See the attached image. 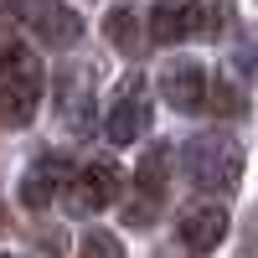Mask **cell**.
<instances>
[{
  "label": "cell",
  "mask_w": 258,
  "mask_h": 258,
  "mask_svg": "<svg viewBox=\"0 0 258 258\" xmlns=\"http://www.w3.org/2000/svg\"><path fill=\"white\" fill-rule=\"evenodd\" d=\"M165 176H170V145L145 150L140 176H135V202H124V222L129 227H145L150 217H160V207H165Z\"/></svg>",
  "instance_id": "cell-4"
},
{
  "label": "cell",
  "mask_w": 258,
  "mask_h": 258,
  "mask_svg": "<svg viewBox=\"0 0 258 258\" xmlns=\"http://www.w3.org/2000/svg\"><path fill=\"white\" fill-rule=\"evenodd\" d=\"M0 227H6V212H0Z\"/></svg>",
  "instance_id": "cell-15"
},
{
  "label": "cell",
  "mask_w": 258,
  "mask_h": 258,
  "mask_svg": "<svg viewBox=\"0 0 258 258\" xmlns=\"http://www.w3.org/2000/svg\"><path fill=\"white\" fill-rule=\"evenodd\" d=\"M16 16L26 21V26L41 36V41H52V47H68V41H78V16L73 11H62L57 0H11Z\"/></svg>",
  "instance_id": "cell-9"
},
{
  "label": "cell",
  "mask_w": 258,
  "mask_h": 258,
  "mask_svg": "<svg viewBox=\"0 0 258 258\" xmlns=\"http://www.w3.org/2000/svg\"><path fill=\"white\" fill-rule=\"evenodd\" d=\"M103 36H109L124 57H140L150 41H155V36L145 31V21H140V11H135V6H114L109 16H103Z\"/></svg>",
  "instance_id": "cell-11"
},
{
  "label": "cell",
  "mask_w": 258,
  "mask_h": 258,
  "mask_svg": "<svg viewBox=\"0 0 258 258\" xmlns=\"http://www.w3.org/2000/svg\"><path fill=\"white\" fill-rule=\"evenodd\" d=\"M0 258H11V253H0Z\"/></svg>",
  "instance_id": "cell-16"
},
{
  "label": "cell",
  "mask_w": 258,
  "mask_h": 258,
  "mask_svg": "<svg viewBox=\"0 0 258 258\" xmlns=\"http://www.w3.org/2000/svg\"><path fill=\"white\" fill-rule=\"evenodd\" d=\"M186 176H191V186L222 197V191H232L243 181V145L232 135H217V129H212V135H197L186 145Z\"/></svg>",
  "instance_id": "cell-2"
},
{
  "label": "cell",
  "mask_w": 258,
  "mask_h": 258,
  "mask_svg": "<svg viewBox=\"0 0 258 258\" xmlns=\"http://www.w3.org/2000/svg\"><path fill=\"white\" fill-rule=\"evenodd\" d=\"M88 93H93V68L62 73V93H57V109L68 114V124H78V114H73V109H88Z\"/></svg>",
  "instance_id": "cell-12"
},
{
  "label": "cell",
  "mask_w": 258,
  "mask_h": 258,
  "mask_svg": "<svg viewBox=\"0 0 258 258\" xmlns=\"http://www.w3.org/2000/svg\"><path fill=\"white\" fill-rule=\"evenodd\" d=\"M212 31V11L202 0H155V16H150V36L160 47H176V41L207 36Z\"/></svg>",
  "instance_id": "cell-5"
},
{
  "label": "cell",
  "mask_w": 258,
  "mask_h": 258,
  "mask_svg": "<svg viewBox=\"0 0 258 258\" xmlns=\"http://www.w3.org/2000/svg\"><path fill=\"white\" fill-rule=\"evenodd\" d=\"M114 197H119V165L114 160H93V165H83L73 176V186H68L62 202H68L73 217H93V212L114 207Z\"/></svg>",
  "instance_id": "cell-6"
},
{
  "label": "cell",
  "mask_w": 258,
  "mask_h": 258,
  "mask_svg": "<svg viewBox=\"0 0 258 258\" xmlns=\"http://www.w3.org/2000/svg\"><path fill=\"white\" fill-rule=\"evenodd\" d=\"M212 109H217V114H243L248 109V93L232 78H217V88H212Z\"/></svg>",
  "instance_id": "cell-13"
},
{
  "label": "cell",
  "mask_w": 258,
  "mask_h": 258,
  "mask_svg": "<svg viewBox=\"0 0 258 258\" xmlns=\"http://www.w3.org/2000/svg\"><path fill=\"white\" fill-rule=\"evenodd\" d=\"M41 93H47V73H41V62L26 41L0 52V124H11V129L31 124Z\"/></svg>",
  "instance_id": "cell-1"
},
{
  "label": "cell",
  "mask_w": 258,
  "mask_h": 258,
  "mask_svg": "<svg viewBox=\"0 0 258 258\" xmlns=\"http://www.w3.org/2000/svg\"><path fill=\"white\" fill-rule=\"evenodd\" d=\"M68 186H73V160L68 155H41V160H31L26 176H21V202L31 212H41L57 197H68Z\"/></svg>",
  "instance_id": "cell-8"
},
{
  "label": "cell",
  "mask_w": 258,
  "mask_h": 258,
  "mask_svg": "<svg viewBox=\"0 0 258 258\" xmlns=\"http://www.w3.org/2000/svg\"><path fill=\"white\" fill-rule=\"evenodd\" d=\"M145 129H150V83L140 73H129L114 88V103L103 114V135H109V145H135Z\"/></svg>",
  "instance_id": "cell-3"
},
{
  "label": "cell",
  "mask_w": 258,
  "mask_h": 258,
  "mask_svg": "<svg viewBox=\"0 0 258 258\" xmlns=\"http://www.w3.org/2000/svg\"><path fill=\"white\" fill-rule=\"evenodd\" d=\"M78 258H124V243L114 232H88V238L78 243Z\"/></svg>",
  "instance_id": "cell-14"
},
{
  "label": "cell",
  "mask_w": 258,
  "mask_h": 258,
  "mask_svg": "<svg viewBox=\"0 0 258 258\" xmlns=\"http://www.w3.org/2000/svg\"><path fill=\"white\" fill-rule=\"evenodd\" d=\"M176 232H181V248L186 253L207 258V253H217V243L227 238V212L222 207H191Z\"/></svg>",
  "instance_id": "cell-10"
},
{
  "label": "cell",
  "mask_w": 258,
  "mask_h": 258,
  "mask_svg": "<svg viewBox=\"0 0 258 258\" xmlns=\"http://www.w3.org/2000/svg\"><path fill=\"white\" fill-rule=\"evenodd\" d=\"M160 98L176 114H202L212 103V73L197 68V62H170L160 73Z\"/></svg>",
  "instance_id": "cell-7"
}]
</instances>
